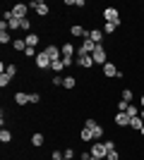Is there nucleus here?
Instances as JSON below:
<instances>
[{
    "label": "nucleus",
    "instance_id": "f257e3e1",
    "mask_svg": "<svg viewBox=\"0 0 144 160\" xmlns=\"http://www.w3.org/2000/svg\"><path fill=\"white\" fill-rule=\"evenodd\" d=\"M91 158H99V160H106V155H108V148H106V143L103 141H94L89 148Z\"/></svg>",
    "mask_w": 144,
    "mask_h": 160
},
{
    "label": "nucleus",
    "instance_id": "f03ea898",
    "mask_svg": "<svg viewBox=\"0 0 144 160\" xmlns=\"http://www.w3.org/2000/svg\"><path fill=\"white\" fill-rule=\"evenodd\" d=\"M103 22L120 24V10H118V7H103Z\"/></svg>",
    "mask_w": 144,
    "mask_h": 160
},
{
    "label": "nucleus",
    "instance_id": "7ed1b4c3",
    "mask_svg": "<svg viewBox=\"0 0 144 160\" xmlns=\"http://www.w3.org/2000/svg\"><path fill=\"white\" fill-rule=\"evenodd\" d=\"M75 65H77V67H82V69H91V67H94V60H91V55L79 53V50H77V55H75Z\"/></svg>",
    "mask_w": 144,
    "mask_h": 160
},
{
    "label": "nucleus",
    "instance_id": "20e7f679",
    "mask_svg": "<svg viewBox=\"0 0 144 160\" xmlns=\"http://www.w3.org/2000/svg\"><path fill=\"white\" fill-rule=\"evenodd\" d=\"M91 60H94V65H106L108 62V53H106V48L103 46H96V50L91 53Z\"/></svg>",
    "mask_w": 144,
    "mask_h": 160
},
{
    "label": "nucleus",
    "instance_id": "39448f33",
    "mask_svg": "<svg viewBox=\"0 0 144 160\" xmlns=\"http://www.w3.org/2000/svg\"><path fill=\"white\" fill-rule=\"evenodd\" d=\"M29 7H31V10H34L36 14H39V17H46L48 12H51V7H48V2H43V0H34V2H29Z\"/></svg>",
    "mask_w": 144,
    "mask_h": 160
},
{
    "label": "nucleus",
    "instance_id": "423d86ee",
    "mask_svg": "<svg viewBox=\"0 0 144 160\" xmlns=\"http://www.w3.org/2000/svg\"><path fill=\"white\" fill-rule=\"evenodd\" d=\"M101 72H103V77H106V79H118V74H120V69H118L115 67V62H106V65L101 67Z\"/></svg>",
    "mask_w": 144,
    "mask_h": 160
},
{
    "label": "nucleus",
    "instance_id": "0eeeda50",
    "mask_svg": "<svg viewBox=\"0 0 144 160\" xmlns=\"http://www.w3.org/2000/svg\"><path fill=\"white\" fill-rule=\"evenodd\" d=\"M34 62H36V67H39V69H51V65H53V60L46 55V50H41V53L36 55Z\"/></svg>",
    "mask_w": 144,
    "mask_h": 160
},
{
    "label": "nucleus",
    "instance_id": "6e6552de",
    "mask_svg": "<svg viewBox=\"0 0 144 160\" xmlns=\"http://www.w3.org/2000/svg\"><path fill=\"white\" fill-rule=\"evenodd\" d=\"M70 36H72V38H89V31H87V29L82 27V24H72V27H70Z\"/></svg>",
    "mask_w": 144,
    "mask_h": 160
},
{
    "label": "nucleus",
    "instance_id": "1a4fd4ad",
    "mask_svg": "<svg viewBox=\"0 0 144 160\" xmlns=\"http://www.w3.org/2000/svg\"><path fill=\"white\" fill-rule=\"evenodd\" d=\"M27 12H29V5H24V2H17V5H12V14L17 17V19H29Z\"/></svg>",
    "mask_w": 144,
    "mask_h": 160
},
{
    "label": "nucleus",
    "instance_id": "9d476101",
    "mask_svg": "<svg viewBox=\"0 0 144 160\" xmlns=\"http://www.w3.org/2000/svg\"><path fill=\"white\" fill-rule=\"evenodd\" d=\"M113 124H115V127H130V115L127 112H115V117H113Z\"/></svg>",
    "mask_w": 144,
    "mask_h": 160
},
{
    "label": "nucleus",
    "instance_id": "9b49d317",
    "mask_svg": "<svg viewBox=\"0 0 144 160\" xmlns=\"http://www.w3.org/2000/svg\"><path fill=\"white\" fill-rule=\"evenodd\" d=\"M46 50V55L51 58V60H60L62 58V53H60V46H55V43H51V46H46L43 48Z\"/></svg>",
    "mask_w": 144,
    "mask_h": 160
},
{
    "label": "nucleus",
    "instance_id": "f8f14e48",
    "mask_svg": "<svg viewBox=\"0 0 144 160\" xmlns=\"http://www.w3.org/2000/svg\"><path fill=\"white\" fill-rule=\"evenodd\" d=\"M89 38L94 41L96 46H103V38H106V33H103V29H91V31H89Z\"/></svg>",
    "mask_w": 144,
    "mask_h": 160
},
{
    "label": "nucleus",
    "instance_id": "ddd939ff",
    "mask_svg": "<svg viewBox=\"0 0 144 160\" xmlns=\"http://www.w3.org/2000/svg\"><path fill=\"white\" fill-rule=\"evenodd\" d=\"M60 53H62V58H75L77 50H75V46H72L70 41H65V43L60 46Z\"/></svg>",
    "mask_w": 144,
    "mask_h": 160
},
{
    "label": "nucleus",
    "instance_id": "4468645a",
    "mask_svg": "<svg viewBox=\"0 0 144 160\" xmlns=\"http://www.w3.org/2000/svg\"><path fill=\"white\" fill-rule=\"evenodd\" d=\"M29 141H31V146H34V148H41L43 143H46V136H43L41 132H34V134H31V139H29Z\"/></svg>",
    "mask_w": 144,
    "mask_h": 160
},
{
    "label": "nucleus",
    "instance_id": "2eb2a0df",
    "mask_svg": "<svg viewBox=\"0 0 144 160\" xmlns=\"http://www.w3.org/2000/svg\"><path fill=\"white\" fill-rule=\"evenodd\" d=\"M94 50H96V43H94L91 38H84V41H82V48H79V53H87V55H91Z\"/></svg>",
    "mask_w": 144,
    "mask_h": 160
},
{
    "label": "nucleus",
    "instance_id": "dca6fc26",
    "mask_svg": "<svg viewBox=\"0 0 144 160\" xmlns=\"http://www.w3.org/2000/svg\"><path fill=\"white\" fill-rule=\"evenodd\" d=\"M24 41H27V48H36L39 46V41H41V36H39V33H27V36H24Z\"/></svg>",
    "mask_w": 144,
    "mask_h": 160
},
{
    "label": "nucleus",
    "instance_id": "f3484780",
    "mask_svg": "<svg viewBox=\"0 0 144 160\" xmlns=\"http://www.w3.org/2000/svg\"><path fill=\"white\" fill-rule=\"evenodd\" d=\"M14 103H17V105H29V93H24V91H17V93H14Z\"/></svg>",
    "mask_w": 144,
    "mask_h": 160
},
{
    "label": "nucleus",
    "instance_id": "a211bd4d",
    "mask_svg": "<svg viewBox=\"0 0 144 160\" xmlns=\"http://www.w3.org/2000/svg\"><path fill=\"white\" fill-rule=\"evenodd\" d=\"M0 46H12V36H10V29H0Z\"/></svg>",
    "mask_w": 144,
    "mask_h": 160
},
{
    "label": "nucleus",
    "instance_id": "6ab92c4d",
    "mask_svg": "<svg viewBox=\"0 0 144 160\" xmlns=\"http://www.w3.org/2000/svg\"><path fill=\"white\" fill-rule=\"evenodd\" d=\"M142 127H144V120L139 117V115L130 120V129H135V132H142Z\"/></svg>",
    "mask_w": 144,
    "mask_h": 160
},
{
    "label": "nucleus",
    "instance_id": "aec40b11",
    "mask_svg": "<svg viewBox=\"0 0 144 160\" xmlns=\"http://www.w3.org/2000/svg\"><path fill=\"white\" fill-rule=\"evenodd\" d=\"M79 139L82 141H94V132H91L89 127H82L79 129Z\"/></svg>",
    "mask_w": 144,
    "mask_h": 160
},
{
    "label": "nucleus",
    "instance_id": "412c9836",
    "mask_svg": "<svg viewBox=\"0 0 144 160\" xmlns=\"http://www.w3.org/2000/svg\"><path fill=\"white\" fill-rule=\"evenodd\" d=\"M12 48L17 50V53H24V50H27V41H24V38H14L12 41Z\"/></svg>",
    "mask_w": 144,
    "mask_h": 160
},
{
    "label": "nucleus",
    "instance_id": "4be33fe9",
    "mask_svg": "<svg viewBox=\"0 0 144 160\" xmlns=\"http://www.w3.org/2000/svg\"><path fill=\"white\" fill-rule=\"evenodd\" d=\"M0 141H3V143H10V141H12V132H10V129H0Z\"/></svg>",
    "mask_w": 144,
    "mask_h": 160
},
{
    "label": "nucleus",
    "instance_id": "5701e85b",
    "mask_svg": "<svg viewBox=\"0 0 144 160\" xmlns=\"http://www.w3.org/2000/svg\"><path fill=\"white\" fill-rule=\"evenodd\" d=\"M120 27V24H110V22H103V33L106 36H110V33H115V29Z\"/></svg>",
    "mask_w": 144,
    "mask_h": 160
},
{
    "label": "nucleus",
    "instance_id": "b1692460",
    "mask_svg": "<svg viewBox=\"0 0 144 160\" xmlns=\"http://www.w3.org/2000/svg\"><path fill=\"white\" fill-rule=\"evenodd\" d=\"M75 86H77V79H75V77H65V81H62V88H67V91H72Z\"/></svg>",
    "mask_w": 144,
    "mask_h": 160
},
{
    "label": "nucleus",
    "instance_id": "393cba45",
    "mask_svg": "<svg viewBox=\"0 0 144 160\" xmlns=\"http://www.w3.org/2000/svg\"><path fill=\"white\" fill-rule=\"evenodd\" d=\"M120 96H123V100H127V103H132V100H135V91H132V88H123V91H120Z\"/></svg>",
    "mask_w": 144,
    "mask_h": 160
},
{
    "label": "nucleus",
    "instance_id": "a878e982",
    "mask_svg": "<svg viewBox=\"0 0 144 160\" xmlns=\"http://www.w3.org/2000/svg\"><path fill=\"white\" fill-rule=\"evenodd\" d=\"M5 74L10 77V79H14V77H17V65H14V62H7V69H5Z\"/></svg>",
    "mask_w": 144,
    "mask_h": 160
},
{
    "label": "nucleus",
    "instance_id": "bb28decb",
    "mask_svg": "<svg viewBox=\"0 0 144 160\" xmlns=\"http://www.w3.org/2000/svg\"><path fill=\"white\" fill-rule=\"evenodd\" d=\"M51 69H53L55 74H60L62 69H65V65H62V58H60V60H53V65H51Z\"/></svg>",
    "mask_w": 144,
    "mask_h": 160
},
{
    "label": "nucleus",
    "instance_id": "cd10ccee",
    "mask_svg": "<svg viewBox=\"0 0 144 160\" xmlns=\"http://www.w3.org/2000/svg\"><path fill=\"white\" fill-rule=\"evenodd\" d=\"M139 110H142V108H137V105H132V103H130V105H127V110H125V112L130 115V120H132V117H137V115H139Z\"/></svg>",
    "mask_w": 144,
    "mask_h": 160
},
{
    "label": "nucleus",
    "instance_id": "c85d7f7f",
    "mask_svg": "<svg viewBox=\"0 0 144 160\" xmlns=\"http://www.w3.org/2000/svg\"><path fill=\"white\" fill-rule=\"evenodd\" d=\"M10 84H12V79H10L7 74H0V88H7Z\"/></svg>",
    "mask_w": 144,
    "mask_h": 160
},
{
    "label": "nucleus",
    "instance_id": "c756f323",
    "mask_svg": "<svg viewBox=\"0 0 144 160\" xmlns=\"http://www.w3.org/2000/svg\"><path fill=\"white\" fill-rule=\"evenodd\" d=\"M91 132H94V139H101L103 134H106V129H103V127H101V124H96V127H94V129H91Z\"/></svg>",
    "mask_w": 144,
    "mask_h": 160
},
{
    "label": "nucleus",
    "instance_id": "7c9ffc66",
    "mask_svg": "<svg viewBox=\"0 0 144 160\" xmlns=\"http://www.w3.org/2000/svg\"><path fill=\"white\" fill-rule=\"evenodd\" d=\"M41 103V93H29V105H36Z\"/></svg>",
    "mask_w": 144,
    "mask_h": 160
},
{
    "label": "nucleus",
    "instance_id": "2f4dec72",
    "mask_svg": "<svg viewBox=\"0 0 144 160\" xmlns=\"http://www.w3.org/2000/svg\"><path fill=\"white\" fill-rule=\"evenodd\" d=\"M106 160H120V151H108V155H106Z\"/></svg>",
    "mask_w": 144,
    "mask_h": 160
},
{
    "label": "nucleus",
    "instance_id": "473e14b6",
    "mask_svg": "<svg viewBox=\"0 0 144 160\" xmlns=\"http://www.w3.org/2000/svg\"><path fill=\"white\" fill-rule=\"evenodd\" d=\"M62 81H65V79H62L60 74H55L53 79H51V84H53V86H62Z\"/></svg>",
    "mask_w": 144,
    "mask_h": 160
},
{
    "label": "nucleus",
    "instance_id": "72a5a7b5",
    "mask_svg": "<svg viewBox=\"0 0 144 160\" xmlns=\"http://www.w3.org/2000/svg\"><path fill=\"white\" fill-rule=\"evenodd\" d=\"M22 31L31 33V22H29V19H22Z\"/></svg>",
    "mask_w": 144,
    "mask_h": 160
},
{
    "label": "nucleus",
    "instance_id": "f704fd0d",
    "mask_svg": "<svg viewBox=\"0 0 144 160\" xmlns=\"http://www.w3.org/2000/svg\"><path fill=\"white\" fill-rule=\"evenodd\" d=\"M103 143H106V148H108V151H115V148H118V143H115V141H113V139L103 141Z\"/></svg>",
    "mask_w": 144,
    "mask_h": 160
},
{
    "label": "nucleus",
    "instance_id": "c9c22d12",
    "mask_svg": "<svg viewBox=\"0 0 144 160\" xmlns=\"http://www.w3.org/2000/svg\"><path fill=\"white\" fill-rule=\"evenodd\" d=\"M24 55H27V58H34V60H36V55H39V53H36V48H27V50H24Z\"/></svg>",
    "mask_w": 144,
    "mask_h": 160
},
{
    "label": "nucleus",
    "instance_id": "e433bc0d",
    "mask_svg": "<svg viewBox=\"0 0 144 160\" xmlns=\"http://www.w3.org/2000/svg\"><path fill=\"white\" fill-rule=\"evenodd\" d=\"M96 124H99V122H96V120H91V117H89V120H84V127H89V129H94Z\"/></svg>",
    "mask_w": 144,
    "mask_h": 160
},
{
    "label": "nucleus",
    "instance_id": "4c0bfd02",
    "mask_svg": "<svg viewBox=\"0 0 144 160\" xmlns=\"http://www.w3.org/2000/svg\"><path fill=\"white\" fill-rule=\"evenodd\" d=\"M51 160H62V153H60V151H58V148H55L53 153H51Z\"/></svg>",
    "mask_w": 144,
    "mask_h": 160
},
{
    "label": "nucleus",
    "instance_id": "58836bf2",
    "mask_svg": "<svg viewBox=\"0 0 144 160\" xmlns=\"http://www.w3.org/2000/svg\"><path fill=\"white\" fill-rule=\"evenodd\" d=\"M65 158H70V160L75 158V148H65Z\"/></svg>",
    "mask_w": 144,
    "mask_h": 160
},
{
    "label": "nucleus",
    "instance_id": "ea45409f",
    "mask_svg": "<svg viewBox=\"0 0 144 160\" xmlns=\"http://www.w3.org/2000/svg\"><path fill=\"white\" fill-rule=\"evenodd\" d=\"M139 108H144V93L139 96Z\"/></svg>",
    "mask_w": 144,
    "mask_h": 160
},
{
    "label": "nucleus",
    "instance_id": "a19ab883",
    "mask_svg": "<svg viewBox=\"0 0 144 160\" xmlns=\"http://www.w3.org/2000/svg\"><path fill=\"white\" fill-rule=\"evenodd\" d=\"M139 117H142V120H144V108H142V110H139Z\"/></svg>",
    "mask_w": 144,
    "mask_h": 160
},
{
    "label": "nucleus",
    "instance_id": "79ce46f5",
    "mask_svg": "<svg viewBox=\"0 0 144 160\" xmlns=\"http://www.w3.org/2000/svg\"><path fill=\"white\" fill-rule=\"evenodd\" d=\"M139 134H142V136H144V127H142V132H139Z\"/></svg>",
    "mask_w": 144,
    "mask_h": 160
},
{
    "label": "nucleus",
    "instance_id": "37998d69",
    "mask_svg": "<svg viewBox=\"0 0 144 160\" xmlns=\"http://www.w3.org/2000/svg\"><path fill=\"white\" fill-rule=\"evenodd\" d=\"M62 160H70V158H62Z\"/></svg>",
    "mask_w": 144,
    "mask_h": 160
},
{
    "label": "nucleus",
    "instance_id": "c03bdc74",
    "mask_svg": "<svg viewBox=\"0 0 144 160\" xmlns=\"http://www.w3.org/2000/svg\"><path fill=\"white\" fill-rule=\"evenodd\" d=\"M79 160H84V158H79Z\"/></svg>",
    "mask_w": 144,
    "mask_h": 160
}]
</instances>
